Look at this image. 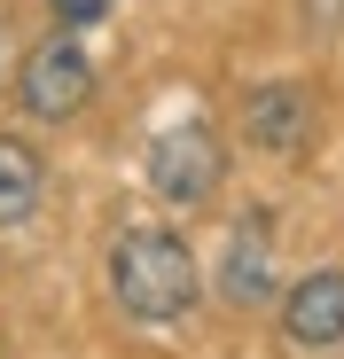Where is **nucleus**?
I'll use <instances>...</instances> for the list:
<instances>
[{
  "label": "nucleus",
  "mask_w": 344,
  "mask_h": 359,
  "mask_svg": "<svg viewBox=\"0 0 344 359\" xmlns=\"http://www.w3.org/2000/svg\"><path fill=\"white\" fill-rule=\"evenodd\" d=\"M219 297L235 313H258L274 297V226H266V211L235 219V243H227V266H219Z\"/></svg>",
  "instance_id": "423d86ee"
},
{
  "label": "nucleus",
  "mask_w": 344,
  "mask_h": 359,
  "mask_svg": "<svg viewBox=\"0 0 344 359\" xmlns=\"http://www.w3.org/2000/svg\"><path fill=\"white\" fill-rule=\"evenodd\" d=\"M39 196H47V164H39V149H24L16 133H0V234L24 226V219L39 211Z\"/></svg>",
  "instance_id": "0eeeda50"
},
{
  "label": "nucleus",
  "mask_w": 344,
  "mask_h": 359,
  "mask_svg": "<svg viewBox=\"0 0 344 359\" xmlns=\"http://www.w3.org/2000/svg\"><path fill=\"white\" fill-rule=\"evenodd\" d=\"M47 8L63 16L71 32H86V24H102V16H110V0H47Z\"/></svg>",
  "instance_id": "6e6552de"
},
{
  "label": "nucleus",
  "mask_w": 344,
  "mask_h": 359,
  "mask_svg": "<svg viewBox=\"0 0 344 359\" xmlns=\"http://www.w3.org/2000/svg\"><path fill=\"white\" fill-rule=\"evenodd\" d=\"M243 141L258 156H305V141H313V94L305 86H251L243 94Z\"/></svg>",
  "instance_id": "39448f33"
},
{
  "label": "nucleus",
  "mask_w": 344,
  "mask_h": 359,
  "mask_svg": "<svg viewBox=\"0 0 344 359\" xmlns=\"http://www.w3.org/2000/svg\"><path fill=\"white\" fill-rule=\"evenodd\" d=\"M219 180H227V149H219L211 126H196V117H188V126H164V133L149 141V196L196 211V203L219 196Z\"/></svg>",
  "instance_id": "f03ea898"
},
{
  "label": "nucleus",
  "mask_w": 344,
  "mask_h": 359,
  "mask_svg": "<svg viewBox=\"0 0 344 359\" xmlns=\"http://www.w3.org/2000/svg\"><path fill=\"white\" fill-rule=\"evenodd\" d=\"M0 47H8V39H0Z\"/></svg>",
  "instance_id": "1a4fd4ad"
},
{
  "label": "nucleus",
  "mask_w": 344,
  "mask_h": 359,
  "mask_svg": "<svg viewBox=\"0 0 344 359\" xmlns=\"http://www.w3.org/2000/svg\"><path fill=\"white\" fill-rule=\"evenodd\" d=\"M110 297H118L133 320H149V328L180 320L196 305V258H188V243L164 234V226H126L118 243H110Z\"/></svg>",
  "instance_id": "f257e3e1"
},
{
  "label": "nucleus",
  "mask_w": 344,
  "mask_h": 359,
  "mask_svg": "<svg viewBox=\"0 0 344 359\" xmlns=\"http://www.w3.org/2000/svg\"><path fill=\"white\" fill-rule=\"evenodd\" d=\"M282 344H290L298 359H321V351L344 344V273L336 266L305 273L290 297H282Z\"/></svg>",
  "instance_id": "20e7f679"
},
{
  "label": "nucleus",
  "mask_w": 344,
  "mask_h": 359,
  "mask_svg": "<svg viewBox=\"0 0 344 359\" xmlns=\"http://www.w3.org/2000/svg\"><path fill=\"white\" fill-rule=\"evenodd\" d=\"M16 94L32 117H79L86 94H94V63H86V47L71 32H55L24 55V71H16Z\"/></svg>",
  "instance_id": "7ed1b4c3"
}]
</instances>
